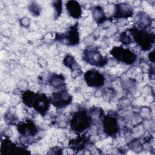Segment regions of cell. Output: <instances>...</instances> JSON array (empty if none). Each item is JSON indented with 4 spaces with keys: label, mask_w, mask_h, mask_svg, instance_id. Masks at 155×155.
I'll list each match as a JSON object with an SVG mask.
<instances>
[{
    "label": "cell",
    "mask_w": 155,
    "mask_h": 155,
    "mask_svg": "<svg viewBox=\"0 0 155 155\" xmlns=\"http://www.w3.org/2000/svg\"><path fill=\"white\" fill-rule=\"evenodd\" d=\"M24 102L31 107L33 106L38 112L44 114L48 109V100L44 94H38L28 92L23 96Z\"/></svg>",
    "instance_id": "cell-1"
},
{
    "label": "cell",
    "mask_w": 155,
    "mask_h": 155,
    "mask_svg": "<svg viewBox=\"0 0 155 155\" xmlns=\"http://www.w3.org/2000/svg\"><path fill=\"white\" fill-rule=\"evenodd\" d=\"M90 124V119L87 114L80 112L77 113L71 121L72 129L77 131H82L86 129Z\"/></svg>",
    "instance_id": "cell-2"
},
{
    "label": "cell",
    "mask_w": 155,
    "mask_h": 155,
    "mask_svg": "<svg viewBox=\"0 0 155 155\" xmlns=\"http://www.w3.org/2000/svg\"><path fill=\"white\" fill-rule=\"evenodd\" d=\"M116 59L127 64H131L135 60V55L130 50L120 47L114 48L111 52Z\"/></svg>",
    "instance_id": "cell-3"
},
{
    "label": "cell",
    "mask_w": 155,
    "mask_h": 155,
    "mask_svg": "<svg viewBox=\"0 0 155 155\" xmlns=\"http://www.w3.org/2000/svg\"><path fill=\"white\" fill-rule=\"evenodd\" d=\"M87 83L93 87H99L104 84V78L103 76L96 70H90L85 75Z\"/></svg>",
    "instance_id": "cell-4"
},
{
    "label": "cell",
    "mask_w": 155,
    "mask_h": 155,
    "mask_svg": "<svg viewBox=\"0 0 155 155\" xmlns=\"http://www.w3.org/2000/svg\"><path fill=\"white\" fill-rule=\"evenodd\" d=\"M85 54H87L85 56L87 62H90L91 64L97 66H102L106 62L102 56L96 50H88Z\"/></svg>",
    "instance_id": "cell-5"
},
{
    "label": "cell",
    "mask_w": 155,
    "mask_h": 155,
    "mask_svg": "<svg viewBox=\"0 0 155 155\" xmlns=\"http://www.w3.org/2000/svg\"><path fill=\"white\" fill-rule=\"evenodd\" d=\"M133 35L135 41L145 50L148 49V48L151 47V39L150 38V36L146 33L136 30Z\"/></svg>",
    "instance_id": "cell-6"
},
{
    "label": "cell",
    "mask_w": 155,
    "mask_h": 155,
    "mask_svg": "<svg viewBox=\"0 0 155 155\" xmlns=\"http://www.w3.org/2000/svg\"><path fill=\"white\" fill-rule=\"evenodd\" d=\"M53 104L58 107H63L70 102L71 97L68 94L63 91L53 94Z\"/></svg>",
    "instance_id": "cell-7"
},
{
    "label": "cell",
    "mask_w": 155,
    "mask_h": 155,
    "mask_svg": "<svg viewBox=\"0 0 155 155\" xmlns=\"http://www.w3.org/2000/svg\"><path fill=\"white\" fill-rule=\"evenodd\" d=\"M67 9L72 17L77 18L81 16V8L78 2L75 1H70L67 2Z\"/></svg>",
    "instance_id": "cell-8"
},
{
    "label": "cell",
    "mask_w": 155,
    "mask_h": 155,
    "mask_svg": "<svg viewBox=\"0 0 155 155\" xmlns=\"http://www.w3.org/2000/svg\"><path fill=\"white\" fill-rule=\"evenodd\" d=\"M133 13V10L131 7L127 4H119L116 5V15L121 17H128L131 16Z\"/></svg>",
    "instance_id": "cell-9"
},
{
    "label": "cell",
    "mask_w": 155,
    "mask_h": 155,
    "mask_svg": "<svg viewBox=\"0 0 155 155\" xmlns=\"http://www.w3.org/2000/svg\"><path fill=\"white\" fill-rule=\"evenodd\" d=\"M105 127L107 133H110V134L115 133L117 130V124L116 119L111 117H107L105 120Z\"/></svg>",
    "instance_id": "cell-10"
},
{
    "label": "cell",
    "mask_w": 155,
    "mask_h": 155,
    "mask_svg": "<svg viewBox=\"0 0 155 155\" xmlns=\"http://www.w3.org/2000/svg\"><path fill=\"white\" fill-rule=\"evenodd\" d=\"M19 131L25 135L28 134H35L36 132V129L35 125L30 123H26L19 126Z\"/></svg>",
    "instance_id": "cell-11"
}]
</instances>
